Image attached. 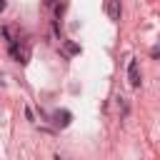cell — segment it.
<instances>
[{
	"label": "cell",
	"instance_id": "cell-1",
	"mask_svg": "<svg viewBox=\"0 0 160 160\" xmlns=\"http://www.w3.org/2000/svg\"><path fill=\"white\" fill-rule=\"evenodd\" d=\"M128 80H130L132 88L140 85V68H138V60H130V65H128Z\"/></svg>",
	"mask_w": 160,
	"mask_h": 160
},
{
	"label": "cell",
	"instance_id": "cell-2",
	"mask_svg": "<svg viewBox=\"0 0 160 160\" xmlns=\"http://www.w3.org/2000/svg\"><path fill=\"white\" fill-rule=\"evenodd\" d=\"M52 118H55V125H60V128H68V125H70V118H72V115H70V110H58V112H55Z\"/></svg>",
	"mask_w": 160,
	"mask_h": 160
},
{
	"label": "cell",
	"instance_id": "cell-3",
	"mask_svg": "<svg viewBox=\"0 0 160 160\" xmlns=\"http://www.w3.org/2000/svg\"><path fill=\"white\" fill-rule=\"evenodd\" d=\"M108 15L110 20H120V0H108Z\"/></svg>",
	"mask_w": 160,
	"mask_h": 160
},
{
	"label": "cell",
	"instance_id": "cell-4",
	"mask_svg": "<svg viewBox=\"0 0 160 160\" xmlns=\"http://www.w3.org/2000/svg\"><path fill=\"white\" fill-rule=\"evenodd\" d=\"M62 45H65V55H78L80 52V45L72 42V40H62Z\"/></svg>",
	"mask_w": 160,
	"mask_h": 160
},
{
	"label": "cell",
	"instance_id": "cell-5",
	"mask_svg": "<svg viewBox=\"0 0 160 160\" xmlns=\"http://www.w3.org/2000/svg\"><path fill=\"white\" fill-rule=\"evenodd\" d=\"M25 118H28V120H30V122H32V120H35V115H32V110H30V108H25Z\"/></svg>",
	"mask_w": 160,
	"mask_h": 160
},
{
	"label": "cell",
	"instance_id": "cell-6",
	"mask_svg": "<svg viewBox=\"0 0 160 160\" xmlns=\"http://www.w3.org/2000/svg\"><path fill=\"white\" fill-rule=\"evenodd\" d=\"M5 5H8V0H0V12L5 10Z\"/></svg>",
	"mask_w": 160,
	"mask_h": 160
},
{
	"label": "cell",
	"instance_id": "cell-7",
	"mask_svg": "<svg viewBox=\"0 0 160 160\" xmlns=\"http://www.w3.org/2000/svg\"><path fill=\"white\" fill-rule=\"evenodd\" d=\"M52 2H55V0H45V5H52Z\"/></svg>",
	"mask_w": 160,
	"mask_h": 160
}]
</instances>
